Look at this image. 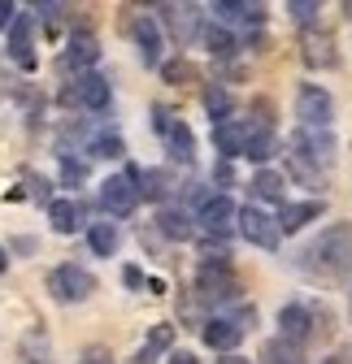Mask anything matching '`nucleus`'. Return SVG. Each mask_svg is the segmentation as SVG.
<instances>
[{"label":"nucleus","instance_id":"423d86ee","mask_svg":"<svg viewBox=\"0 0 352 364\" xmlns=\"http://www.w3.org/2000/svg\"><path fill=\"white\" fill-rule=\"evenodd\" d=\"M235 225H239V235H244L248 243L266 247V252H274V247H279V235H283V230H279V221H274V217H266L257 204L239 208V221H235Z\"/></svg>","mask_w":352,"mask_h":364},{"label":"nucleus","instance_id":"9b49d317","mask_svg":"<svg viewBox=\"0 0 352 364\" xmlns=\"http://www.w3.org/2000/svg\"><path fill=\"white\" fill-rule=\"evenodd\" d=\"M205 343L213 347V351H235L239 347V338H244V326H235V321H227V316H213V321H205Z\"/></svg>","mask_w":352,"mask_h":364},{"label":"nucleus","instance_id":"c85d7f7f","mask_svg":"<svg viewBox=\"0 0 352 364\" xmlns=\"http://www.w3.org/2000/svg\"><path fill=\"white\" fill-rule=\"evenodd\" d=\"M87 178V161H74V152H61V182L66 187H78Z\"/></svg>","mask_w":352,"mask_h":364},{"label":"nucleus","instance_id":"7c9ffc66","mask_svg":"<svg viewBox=\"0 0 352 364\" xmlns=\"http://www.w3.org/2000/svg\"><path fill=\"white\" fill-rule=\"evenodd\" d=\"M287 14H291L296 22H304V26H309V22H314V14H318V5H314V0H291V5H287Z\"/></svg>","mask_w":352,"mask_h":364},{"label":"nucleus","instance_id":"f704fd0d","mask_svg":"<svg viewBox=\"0 0 352 364\" xmlns=\"http://www.w3.org/2000/svg\"><path fill=\"white\" fill-rule=\"evenodd\" d=\"M213 178H217V182H231V165H227V161H217V169H213Z\"/></svg>","mask_w":352,"mask_h":364},{"label":"nucleus","instance_id":"f03ea898","mask_svg":"<svg viewBox=\"0 0 352 364\" xmlns=\"http://www.w3.org/2000/svg\"><path fill=\"white\" fill-rule=\"evenodd\" d=\"M109 100H113V87H109V78H100V74H78L66 91H61V105H70V109H92V113H105L109 109Z\"/></svg>","mask_w":352,"mask_h":364},{"label":"nucleus","instance_id":"ddd939ff","mask_svg":"<svg viewBox=\"0 0 352 364\" xmlns=\"http://www.w3.org/2000/svg\"><path fill=\"white\" fill-rule=\"evenodd\" d=\"M100 61V43H96V35H74L70 39V53L61 57V70H83L87 74V65H96Z\"/></svg>","mask_w":352,"mask_h":364},{"label":"nucleus","instance_id":"dca6fc26","mask_svg":"<svg viewBox=\"0 0 352 364\" xmlns=\"http://www.w3.org/2000/svg\"><path fill=\"white\" fill-rule=\"evenodd\" d=\"M213 144L222 156H244V144H248V122H222L213 126Z\"/></svg>","mask_w":352,"mask_h":364},{"label":"nucleus","instance_id":"f8f14e48","mask_svg":"<svg viewBox=\"0 0 352 364\" xmlns=\"http://www.w3.org/2000/svg\"><path fill=\"white\" fill-rule=\"evenodd\" d=\"M279 330H283V338L304 343V338L314 334V312L304 308V304H287V308L279 312Z\"/></svg>","mask_w":352,"mask_h":364},{"label":"nucleus","instance_id":"72a5a7b5","mask_svg":"<svg viewBox=\"0 0 352 364\" xmlns=\"http://www.w3.org/2000/svg\"><path fill=\"white\" fill-rule=\"evenodd\" d=\"M122 278H126V287H140V282H144V273H140L135 264H126V269H122Z\"/></svg>","mask_w":352,"mask_h":364},{"label":"nucleus","instance_id":"aec40b11","mask_svg":"<svg viewBox=\"0 0 352 364\" xmlns=\"http://www.w3.org/2000/svg\"><path fill=\"white\" fill-rule=\"evenodd\" d=\"M157 230H161L165 239H174V243H183V239H192V235H196V225H192V217H187L183 208H161Z\"/></svg>","mask_w":352,"mask_h":364},{"label":"nucleus","instance_id":"e433bc0d","mask_svg":"<svg viewBox=\"0 0 352 364\" xmlns=\"http://www.w3.org/2000/svg\"><path fill=\"white\" fill-rule=\"evenodd\" d=\"M217 364H252V360H244V355H227V360H217Z\"/></svg>","mask_w":352,"mask_h":364},{"label":"nucleus","instance_id":"4c0bfd02","mask_svg":"<svg viewBox=\"0 0 352 364\" xmlns=\"http://www.w3.org/2000/svg\"><path fill=\"white\" fill-rule=\"evenodd\" d=\"M9 269V256H5V247H0V273H5Z\"/></svg>","mask_w":352,"mask_h":364},{"label":"nucleus","instance_id":"20e7f679","mask_svg":"<svg viewBox=\"0 0 352 364\" xmlns=\"http://www.w3.org/2000/svg\"><path fill=\"white\" fill-rule=\"evenodd\" d=\"M92 291H96V278L83 264H57L48 273V295L61 299V304H83Z\"/></svg>","mask_w":352,"mask_h":364},{"label":"nucleus","instance_id":"b1692460","mask_svg":"<svg viewBox=\"0 0 352 364\" xmlns=\"http://www.w3.org/2000/svg\"><path fill=\"white\" fill-rule=\"evenodd\" d=\"M244 156H252V161H270V156H274V130H270V126H248Z\"/></svg>","mask_w":352,"mask_h":364},{"label":"nucleus","instance_id":"c9c22d12","mask_svg":"<svg viewBox=\"0 0 352 364\" xmlns=\"http://www.w3.org/2000/svg\"><path fill=\"white\" fill-rule=\"evenodd\" d=\"M170 364H196V355H192V351H174Z\"/></svg>","mask_w":352,"mask_h":364},{"label":"nucleus","instance_id":"cd10ccee","mask_svg":"<svg viewBox=\"0 0 352 364\" xmlns=\"http://www.w3.org/2000/svg\"><path fill=\"white\" fill-rule=\"evenodd\" d=\"M213 14L222 18V22H252V26L266 18V9H261V5H213Z\"/></svg>","mask_w":352,"mask_h":364},{"label":"nucleus","instance_id":"412c9836","mask_svg":"<svg viewBox=\"0 0 352 364\" xmlns=\"http://www.w3.org/2000/svg\"><path fill=\"white\" fill-rule=\"evenodd\" d=\"M261 364H304V351H300V343H291V338H270L266 343V351H261Z\"/></svg>","mask_w":352,"mask_h":364},{"label":"nucleus","instance_id":"f3484780","mask_svg":"<svg viewBox=\"0 0 352 364\" xmlns=\"http://www.w3.org/2000/svg\"><path fill=\"white\" fill-rule=\"evenodd\" d=\"M130 35H135V43H140V53H144V61L148 65H157L161 61V26L144 14V18H135V26H130Z\"/></svg>","mask_w":352,"mask_h":364},{"label":"nucleus","instance_id":"0eeeda50","mask_svg":"<svg viewBox=\"0 0 352 364\" xmlns=\"http://www.w3.org/2000/svg\"><path fill=\"white\" fill-rule=\"evenodd\" d=\"M196 221H200V230H209V235H231L235 221H239V208H235L231 196H209L200 204V217Z\"/></svg>","mask_w":352,"mask_h":364},{"label":"nucleus","instance_id":"bb28decb","mask_svg":"<svg viewBox=\"0 0 352 364\" xmlns=\"http://www.w3.org/2000/svg\"><path fill=\"white\" fill-rule=\"evenodd\" d=\"M87 152L92 156H100V161H113V156H122L126 148H122V134L118 130H100L92 144H87Z\"/></svg>","mask_w":352,"mask_h":364},{"label":"nucleus","instance_id":"9d476101","mask_svg":"<svg viewBox=\"0 0 352 364\" xmlns=\"http://www.w3.org/2000/svg\"><path fill=\"white\" fill-rule=\"evenodd\" d=\"M326 213V204L322 200H304V204H283L279 208V230L283 235H296V230H304L314 217H322Z\"/></svg>","mask_w":352,"mask_h":364},{"label":"nucleus","instance_id":"c756f323","mask_svg":"<svg viewBox=\"0 0 352 364\" xmlns=\"http://www.w3.org/2000/svg\"><path fill=\"white\" fill-rule=\"evenodd\" d=\"M161 78H165V82H187V78H196V65L183 61V57H174V61L161 65Z\"/></svg>","mask_w":352,"mask_h":364},{"label":"nucleus","instance_id":"5701e85b","mask_svg":"<svg viewBox=\"0 0 352 364\" xmlns=\"http://www.w3.org/2000/svg\"><path fill=\"white\" fill-rule=\"evenodd\" d=\"M205 109H209V117H213L217 126L231 122V109H235L231 91H227V87H217V82H209V87H205Z\"/></svg>","mask_w":352,"mask_h":364},{"label":"nucleus","instance_id":"4468645a","mask_svg":"<svg viewBox=\"0 0 352 364\" xmlns=\"http://www.w3.org/2000/svg\"><path fill=\"white\" fill-rule=\"evenodd\" d=\"M161 139H165V152L174 161H183V165L196 161V134L187 130V122H170V130L161 134Z\"/></svg>","mask_w":352,"mask_h":364},{"label":"nucleus","instance_id":"a211bd4d","mask_svg":"<svg viewBox=\"0 0 352 364\" xmlns=\"http://www.w3.org/2000/svg\"><path fill=\"white\" fill-rule=\"evenodd\" d=\"M48 221H53L57 235H74L83 225V204L78 200H53L48 204Z\"/></svg>","mask_w":352,"mask_h":364},{"label":"nucleus","instance_id":"6e6552de","mask_svg":"<svg viewBox=\"0 0 352 364\" xmlns=\"http://www.w3.org/2000/svg\"><path fill=\"white\" fill-rule=\"evenodd\" d=\"M300 57H304V65H309V70H331L339 53H335V39L326 31L309 26V31L300 35Z\"/></svg>","mask_w":352,"mask_h":364},{"label":"nucleus","instance_id":"a878e982","mask_svg":"<svg viewBox=\"0 0 352 364\" xmlns=\"http://www.w3.org/2000/svg\"><path fill=\"white\" fill-rule=\"evenodd\" d=\"M174 343V326H152V334H148V343H144V351L135 355V364H152L165 347Z\"/></svg>","mask_w":352,"mask_h":364},{"label":"nucleus","instance_id":"2f4dec72","mask_svg":"<svg viewBox=\"0 0 352 364\" xmlns=\"http://www.w3.org/2000/svg\"><path fill=\"white\" fill-rule=\"evenodd\" d=\"M78 364H113V355H109L105 347H87V351L78 355Z\"/></svg>","mask_w":352,"mask_h":364},{"label":"nucleus","instance_id":"1a4fd4ad","mask_svg":"<svg viewBox=\"0 0 352 364\" xmlns=\"http://www.w3.org/2000/svg\"><path fill=\"white\" fill-rule=\"evenodd\" d=\"M291 152L304 156L309 165H331V156H335V139H331L326 130H300V134H296V144H291Z\"/></svg>","mask_w":352,"mask_h":364},{"label":"nucleus","instance_id":"39448f33","mask_svg":"<svg viewBox=\"0 0 352 364\" xmlns=\"http://www.w3.org/2000/svg\"><path fill=\"white\" fill-rule=\"evenodd\" d=\"M140 187H135V173H113V178H105L100 182V204H105V213L109 217H130L140 208Z\"/></svg>","mask_w":352,"mask_h":364},{"label":"nucleus","instance_id":"7ed1b4c3","mask_svg":"<svg viewBox=\"0 0 352 364\" xmlns=\"http://www.w3.org/2000/svg\"><path fill=\"white\" fill-rule=\"evenodd\" d=\"M296 117H300V130H326L331 117H335L331 91H326V87H314V82H304V87L296 91Z\"/></svg>","mask_w":352,"mask_h":364},{"label":"nucleus","instance_id":"4be33fe9","mask_svg":"<svg viewBox=\"0 0 352 364\" xmlns=\"http://www.w3.org/2000/svg\"><path fill=\"white\" fill-rule=\"evenodd\" d=\"M252 196L270 200V204H283V173L279 169H257L252 173Z\"/></svg>","mask_w":352,"mask_h":364},{"label":"nucleus","instance_id":"2eb2a0df","mask_svg":"<svg viewBox=\"0 0 352 364\" xmlns=\"http://www.w3.org/2000/svg\"><path fill=\"white\" fill-rule=\"evenodd\" d=\"M118 243H122L118 221H92L87 225V247H92V256H118Z\"/></svg>","mask_w":352,"mask_h":364},{"label":"nucleus","instance_id":"f257e3e1","mask_svg":"<svg viewBox=\"0 0 352 364\" xmlns=\"http://www.w3.org/2000/svg\"><path fill=\"white\" fill-rule=\"evenodd\" d=\"M309 256V264L314 269H322V273H331V278H339V273H348L352 269V225H331V230L304 252Z\"/></svg>","mask_w":352,"mask_h":364},{"label":"nucleus","instance_id":"6ab92c4d","mask_svg":"<svg viewBox=\"0 0 352 364\" xmlns=\"http://www.w3.org/2000/svg\"><path fill=\"white\" fill-rule=\"evenodd\" d=\"M9 57L22 70H35V53H31V18H18L9 26Z\"/></svg>","mask_w":352,"mask_h":364},{"label":"nucleus","instance_id":"473e14b6","mask_svg":"<svg viewBox=\"0 0 352 364\" xmlns=\"http://www.w3.org/2000/svg\"><path fill=\"white\" fill-rule=\"evenodd\" d=\"M18 18H22V14H18V9L9 5V0H0V26H14Z\"/></svg>","mask_w":352,"mask_h":364},{"label":"nucleus","instance_id":"393cba45","mask_svg":"<svg viewBox=\"0 0 352 364\" xmlns=\"http://www.w3.org/2000/svg\"><path fill=\"white\" fill-rule=\"evenodd\" d=\"M200 39H205V48H209L213 57H231V53H235V35H231L227 26H217V22L200 26Z\"/></svg>","mask_w":352,"mask_h":364},{"label":"nucleus","instance_id":"58836bf2","mask_svg":"<svg viewBox=\"0 0 352 364\" xmlns=\"http://www.w3.org/2000/svg\"><path fill=\"white\" fill-rule=\"evenodd\" d=\"M322 364H348V360H339V355H335V360H322Z\"/></svg>","mask_w":352,"mask_h":364}]
</instances>
